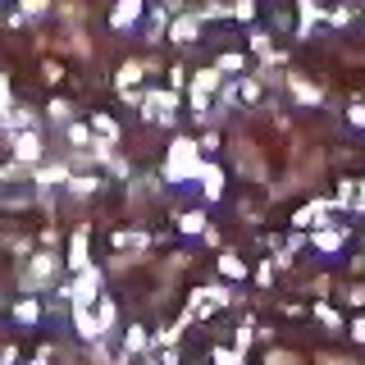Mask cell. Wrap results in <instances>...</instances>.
I'll return each mask as SVG.
<instances>
[{
    "instance_id": "1",
    "label": "cell",
    "mask_w": 365,
    "mask_h": 365,
    "mask_svg": "<svg viewBox=\"0 0 365 365\" xmlns=\"http://www.w3.org/2000/svg\"><path fill=\"white\" fill-rule=\"evenodd\" d=\"M197 174V142H174V151H169V178H187Z\"/></svg>"
},
{
    "instance_id": "2",
    "label": "cell",
    "mask_w": 365,
    "mask_h": 365,
    "mask_svg": "<svg viewBox=\"0 0 365 365\" xmlns=\"http://www.w3.org/2000/svg\"><path fill=\"white\" fill-rule=\"evenodd\" d=\"M14 155L23 160V165H37V160H41V137H37V133L14 137Z\"/></svg>"
},
{
    "instance_id": "3",
    "label": "cell",
    "mask_w": 365,
    "mask_h": 365,
    "mask_svg": "<svg viewBox=\"0 0 365 365\" xmlns=\"http://www.w3.org/2000/svg\"><path fill=\"white\" fill-rule=\"evenodd\" d=\"M197 178H201L205 197H220V192H224V174H220L215 165H201V169H197Z\"/></svg>"
},
{
    "instance_id": "4",
    "label": "cell",
    "mask_w": 365,
    "mask_h": 365,
    "mask_svg": "<svg viewBox=\"0 0 365 365\" xmlns=\"http://www.w3.org/2000/svg\"><path fill=\"white\" fill-rule=\"evenodd\" d=\"M233 155H237V165H242L251 178L265 174V169H260V160H256V151H251V142H237V146H233Z\"/></svg>"
},
{
    "instance_id": "5",
    "label": "cell",
    "mask_w": 365,
    "mask_h": 365,
    "mask_svg": "<svg viewBox=\"0 0 365 365\" xmlns=\"http://www.w3.org/2000/svg\"><path fill=\"white\" fill-rule=\"evenodd\" d=\"M55 274V256H37L32 260V269H28V288H37V283H46Z\"/></svg>"
},
{
    "instance_id": "6",
    "label": "cell",
    "mask_w": 365,
    "mask_h": 365,
    "mask_svg": "<svg viewBox=\"0 0 365 365\" xmlns=\"http://www.w3.org/2000/svg\"><path fill=\"white\" fill-rule=\"evenodd\" d=\"M137 14H142V0H119V9H114V28H128Z\"/></svg>"
},
{
    "instance_id": "7",
    "label": "cell",
    "mask_w": 365,
    "mask_h": 365,
    "mask_svg": "<svg viewBox=\"0 0 365 365\" xmlns=\"http://www.w3.org/2000/svg\"><path fill=\"white\" fill-rule=\"evenodd\" d=\"M220 87V68H201L197 73V87H192V96H205V91Z\"/></svg>"
},
{
    "instance_id": "8",
    "label": "cell",
    "mask_w": 365,
    "mask_h": 365,
    "mask_svg": "<svg viewBox=\"0 0 365 365\" xmlns=\"http://www.w3.org/2000/svg\"><path fill=\"white\" fill-rule=\"evenodd\" d=\"M64 178H68L64 165H46V169H37V182H41V187H55V182H64Z\"/></svg>"
},
{
    "instance_id": "9",
    "label": "cell",
    "mask_w": 365,
    "mask_h": 365,
    "mask_svg": "<svg viewBox=\"0 0 365 365\" xmlns=\"http://www.w3.org/2000/svg\"><path fill=\"white\" fill-rule=\"evenodd\" d=\"M174 41H178V46L197 41V19H178V23H174Z\"/></svg>"
},
{
    "instance_id": "10",
    "label": "cell",
    "mask_w": 365,
    "mask_h": 365,
    "mask_svg": "<svg viewBox=\"0 0 365 365\" xmlns=\"http://www.w3.org/2000/svg\"><path fill=\"white\" fill-rule=\"evenodd\" d=\"M68 265H73V269H87V233L73 237V256H68Z\"/></svg>"
},
{
    "instance_id": "11",
    "label": "cell",
    "mask_w": 365,
    "mask_h": 365,
    "mask_svg": "<svg viewBox=\"0 0 365 365\" xmlns=\"http://www.w3.org/2000/svg\"><path fill=\"white\" fill-rule=\"evenodd\" d=\"M9 128H32V123H37V119H32V110H9Z\"/></svg>"
},
{
    "instance_id": "12",
    "label": "cell",
    "mask_w": 365,
    "mask_h": 365,
    "mask_svg": "<svg viewBox=\"0 0 365 365\" xmlns=\"http://www.w3.org/2000/svg\"><path fill=\"white\" fill-rule=\"evenodd\" d=\"M137 78H142V64H123V68H119V87H123V91H128Z\"/></svg>"
},
{
    "instance_id": "13",
    "label": "cell",
    "mask_w": 365,
    "mask_h": 365,
    "mask_svg": "<svg viewBox=\"0 0 365 365\" xmlns=\"http://www.w3.org/2000/svg\"><path fill=\"white\" fill-rule=\"evenodd\" d=\"M46 5H51V0H19V14H23V19H32V14H41Z\"/></svg>"
},
{
    "instance_id": "14",
    "label": "cell",
    "mask_w": 365,
    "mask_h": 365,
    "mask_svg": "<svg viewBox=\"0 0 365 365\" xmlns=\"http://www.w3.org/2000/svg\"><path fill=\"white\" fill-rule=\"evenodd\" d=\"M292 91H297L302 101H319V91H315L311 83H302V78H292Z\"/></svg>"
},
{
    "instance_id": "15",
    "label": "cell",
    "mask_w": 365,
    "mask_h": 365,
    "mask_svg": "<svg viewBox=\"0 0 365 365\" xmlns=\"http://www.w3.org/2000/svg\"><path fill=\"white\" fill-rule=\"evenodd\" d=\"M91 128H96L101 137H114L119 128H114V119H106V114H96V123H91Z\"/></svg>"
},
{
    "instance_id": "16",
    "label": "cell",
    "mask_w": 365,
    "mask_h": 365,
    "mask_svg": "<svg viewBox=\"0 0 365 365\" xmlns=\"http://www.w3.org/2000/svg\"><path fill=\"white\" fill-rule=\"evenodd\" d=\"M68 110H73L68 101H51V119H55V123H64V119H68Z\"/></svg>"
},
{
    "instance_id": "17",
    "label": "cell",
    "mask_w": 365,
    "mask_h": 365,
    "mask_svg": "<svg viewBox=\"0 0 365 365\" xmlns=\"http://www.w3.org/2000/svg\"><path fill=\"white\" fill-rule=\"evenodd\" d=\"M220 269H224V274H233V279H237V274H242V260H237V256H224V260H220Z\"/></svg>"
},
{
    "instance_id": "18",
    "label": "cell",
    "mask_w": 365,
    "mask_h": 365,
    "mask_svg": "<svg viewBox=\"0 0 365 365\" xmlns=\"http://www.w3.org/2000/svg\"><path fill=\"white\" fill-rule=\"evenodd\" d=\"M315 242H319V247H324V251H334V247L342 242V233H319V237H315Z\"/></svg>"
},
{
    "instance_id": "19",
    "label": "cell",
    "mask_w": 365,
    "mask_h": 365,
    "mask_svg": "<svg viewBox=\"0 0 365 365\" xmlns=\"http://www.w3.org/2000/svg\"><path fill=\"white\" fill-rule=\"evenodd\" d=\"M14 315H19V319H37V306H32V302H19Z\"/></svg>"
},
{
    "instance_id": "20",
    "label": "cell",
    "mask_w": 365,
    "mask_h": 365,
    "mask_svg": "<svg viewBox=\"0 0 365 365\" xmlns=\"http://www.w3.org/2000/svg\"><path fill=\"white\" fill-rule=\"evenodd\" d=\"M182 228H187V233H201V215H182Z\"/></svg>"
},
{
    "instance_id": "21",
    "label": "cell",
    "mask_w": 365,
    "mask_h": 365,
    "mask_svg": "<svg viewBox=\"0 0 365 365\" xmlns=\"http://www.w3.org/2000/svg\"><path fill=\"white\" fill-rule=\"evenodd\" d=\"M68 142H73V146H87V128H68Z\"/></svg>"
},
{
    "instance_id": "22",
    "label": "cell",
    "mask_w": 365,
    "mask_h": 365,
    "mask_svg": "<svg viewBox=\"0 0 365 365\" xmlns=\"http://www.w3.org/2000/svg\"><path fill=\"white\" fill-rule=\"evenodd\" d=\"M73 192H96V178H73Z\"/></svg>"
},
{
    "instance_id": "23",
    "label": "cell",
    "mask_w": 365,
    "mask_h": 365,
    "mask_svg": "<svg viewBox=\"0 0 365 365\" xmlns=\"http://www.w3.org/2000/svg\"><path fill=\"white\" fill-rule=\"evenodd\" d=\"M142 342H146V334H142V329H133V334H128V351H137Z\"/></svg>"
},
{
    "instance_id": "24",
    "label": "cell",
    "mask_w": 365,
    "mask_h": 365,
    "mask_svg": "<svg viewBox=\"0 0 365 365\" xmlns=\"http://www.w3.org/2000/svg\"><path fill=\"white\" fill-rule=\"evenodd\" d=\"M269 365H297V356H288V351H274Z\"/></svg>"
},
{
    "instance_id": "25",
    "label": "cell",
    "mask_w": 365,
    "mask_h": 365,
    "mask_svg": "<svg viewBox=\"0 0 365 365\" xmlns=\"http://www.w3.org/2000/svg\"><path fill=\"white\" fill-rule=\"evenodd\" d=\"M215 361H220V365H242V361L233 356V351H220V356H215Z\"/></svg>"
},
{
    "instance_id": "26",
    "label": "cell",
    "mask_w": 365,
    "mask_h": 365,
    "mask_svg": "<svg viewBox=\"0 0 365 365\" xmlns=\"http://www.w3.org/2000/svg\"><path fill=\"white\" fill-rule=\"evenodd\" d=\"M356 338H361V342H365V319H361V324H356Z\"/></svg>"
}]
</instances>
